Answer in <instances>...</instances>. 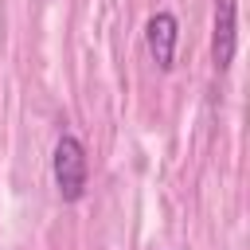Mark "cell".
I'll use <instances>...</instances> for the list:
<instances>
[{
	"label": "cell",
	"instance_id": "obj_2",
	"mask_svg": "<svg viewBox=\"0 0 250 250\" xmlns=\"http://www.w3.org/2000/svg\"><path fill=\"white\" fill-rule=\"evenodd\" d=\"M238 51V0H215V16H211V62L215 70H230Z\"/></svg>",
	"mask_w": 250,
	"mask_h": 250
},
{
	"label": "cell",
	"instance_id": "obj_3",
	"mask_svg": "<svg viewBox=\"0 0 250 250\" xmlns=\"http://www.w3.org/2000/svg\"><path fill=\"white\" fill-rule=\"evenodd\" d=\"M176 43H180V20L172 12H152L145 23V47L160 70L176 66Z\"/></svg>",
	"mask_w": 250,
	"mask_h": 250
},
{
	"label": "cell",
	"instance_id": "obj_1",
	"mask_svg": "<svg viewBox=\"0 0 250 250\" xmlns=\"http://www.w3.org/2000/svg\"><path fill=\"white\" fill-rule=\"evenodd\" d=\"M51 176H55V188H59L62 203H78L86 195L90 160H86V145L74 133H59V141L51 148Z\"/></svg>",
	"mask_w": 250,
	"mask_h": 250
}]
</instances>
